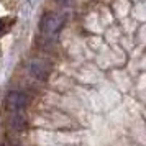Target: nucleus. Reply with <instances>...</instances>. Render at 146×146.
I'll list each match as a JSON object with an SVG mask.
<instances>
[{"instance_id":"1","label":"nucleus","mask_w":146,"mask_h":146,"mask_svg":"<svg viewBox=\"0 0 146 146\" xmlns=\"http://www.w3.org/2000/svg\"><path fill=\"white\" fill-rule=\"evenodd\" d=\"M62 27H64V15L56 12H46L40 20V31L46 40L58 38Z\"/></svg>"},{"instance_id":"2","label":"nucleus","mask_w":146,"mask_h":146,"mask_svg":"<svg viewBox=\"0 0 146 146\" xmlns=\"http://www.w3.org/2000/svg\"><path fill=\"white\" fill-rule=\"evenodd\" d=\"M28 104H30V99L23 92H10L5 99V107L10 113L23 112L28 107Z\"/></svg>"},{"instance_id":"3","label":"nucleus","mask_w":146,"mask_h":146,"mask_svg":"<svg viewBox=\"0 0 146 146\" xmlns=\"http://www.w3.org/2000/svg\"><path fill=\"white\" fill-rule=\"evenodd\" d=\"M49 72H51V66L48 64L46 61L43 59H35L30 62V74L33 76L36 80H44L49 77Z\"/></svg>"},{"instance_id":"4","label":"nucleus","mask_w":146,"mask_h":146,"mask_svg":"<svg viewBox=\"0 0 146 146\" xmlns=\"http://www.w3.org/2000/svg\"><path fill=\"white\" fill-rule=\"evenodd\" d=\"M10 125L15 131H25L27 128V115L23 112L10 113Z\"/></svg>"},{"instance_id":"5","label":"nucleus","mask_w":146,"mask_h":146,"mask_svg":"<svg viewBox=\"0 0 146 146\" xmlns=\"http://www.w3.org/2000/svg\"><path fill=\"white\" fill-rule=\"evenodd\" d=\"M56 3H59V5H62V7H69V5H72L76 0H54Z\"/></svg>"},{"instance_id":"6","label":"nucleus","mask_w":146,"mask_h":146,"mask_svg":"<svg viewBox=\"0 0 146 146\" xmlns=\"http://www.w3.org/2000/svg\"><path fill=\"white\" fill-rule=\"evenodd\" d=\"M3 146H20V145H18V143H5Z\"/></svg>"}]
</instances>
